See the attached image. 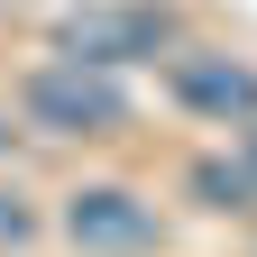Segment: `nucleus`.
Instances as JSON below:
<instances>
[{
  "mask_svg": "<svg viewBox=\"0 0 257 257\" xmlns=\"http://www.w3.org/2000/svg\"><path fill=\"white\" fill-rule=\"evenodd\" d=\"M28 119L55 128V138H110V128L128 119V92L101 74V64H74V55H55L28 74Z\"/></svg>",
  "mask_w": 257,
  "mask_h": 257,
  "instance_id": "obj_1",
  "label": "nucleus"
},
{
  "mask_svg": "<svg viewBox=\"0 0 257 257\" xmlns=\"http://www.w3.org/2000/svg\"><path fill=\"white\" fill-rule=\"evenodd\" d=\"M166 46V19L156 10H138V0H92V10H74L55 28V55H74V64H138V55H156Z\"/></svg>",
  "mask_w": 257,
  "mask_h": 257,
  "instance_id": "obj_2",
  "label": "nucleus"
},
{
  "mask_svg": "<svg viewBox=\"0 0 257 257\" xmlns=\"http://www.w3.org/2000/svg\"><path fill=\"white\" fill-rule=\"evenodd\" d=\"M64 230L92 257H128V248L156 239V202H138V193H119V184H83L74 202H64Z\"/></svg>",
  "mask_w": 257,
  "mask_h": 257,
  "instance_id": "obj_3",
  "label": "nucleus"
},
{
  "mask_svg": "<svg viewBox=\"0 0 257 257\" xmlns=\"http://www.w3.org/2000/svg\"><path fill=\"white\" fill-rule=\"evenodd\" d=\"M166 74H175V101L184 110H202L220 128H230V119H257V74H248V64H230V55H175Z\"/></svg>",
  "mask_w": 257,
  "mask_h": 257,
  "instance_id": "obj_4",
  "label": "nucleus"
},
{
  "mask_svg": "<svg viewBox=\"0 0 257 257\" xmlns=\"http://www.w3.org/2000/svg\"><path fill=\"white\" fill-rule=\"evenodd\" d=\"M193 193L220 202V211H239L248 193H257V166H220V156H202V166H193Z\"/></svg>",
  "mask_w": 257,
  "mask_h": 257,
  "instance_id": "obj_5",
  "label": "nucleus"
},
{
  "mask_svg": "<svg viewBox=\"0 0 257 257\" xmlns=\"http://www.w3.org/2000/svg\"><path fill=\"white\" fill-rule=\"evenodd\" d=\"M19 239H28V211L10 202V193H0V248H19Z\"/></svg>",
  "mask_w": 257,
  "mask_h": 257,
  "instance_id": "obj_6",
  "label": "nucleus"
},
{
  "mask_svg": "<svg viewBox=\"0 0 257 257\" xmlns=\"http://www.w3.org/2000/svg\"><path fill=\"white\" fill-rule=\"evenodd\" d=\"M248 166H257V119H248Z\"/></svg>",
  "mask_w": 257,
  "mask_h": 257,
  "instance_id": "obj_7",
  "label": "nucleus"
},
{
  "mask_svg": "<svg viewBox=\"0 0 257 257\" xmlns=\"http://www.w3.org/2000/svg\"><path fill=\"white\" fill-rule=\"evenodd\" d=\"M0 147H10V128H0Z\"/></svg>",
  "mask_w": 257,
  "mask_h": 257,
  "instance_id": "obj_8",
  "label": "nucleus"
}]
</instances>
